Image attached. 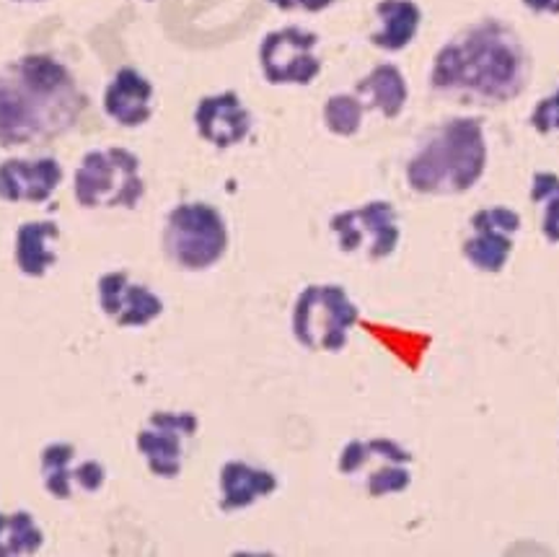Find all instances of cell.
<instances>
[{
	"instance_id": "cell-1",
	"label": "cell",
	"mask_w": 559,
	"mask_h": 557,
	"mask_svg": "<svg viewBox=\"0 0 559 557\" xmlns=\"http://www.w3.org/2000/svg\"><path fill=\"white\" fill-rule=\"evenodd\" d=\"M86 109L73 73L52 55H24L0 71V145L50 141L68 132Z\"/></svg>"
},
{
	"instance_id": "cell-2",
	"label": "cell",
	"mask_w": 559,
	"mask_h": 557,
	"mask_svg": "<svg viewBox=\"0 0 559 557\" xmlns=\"http://www.w3.org/2000/svg\"><path fill=\"white\" fill-rule=\"evenodd\" d=\"M528 55L519 34L500 21H479L436 55L430 83L436 92L487 104H508L523 94Z\"/></svg>"
},
{
	"instance_id": "cell-3",
	"label": "cell",
	"mask_w": 559,
	"mask_h": 557,
	"mask_svg": "<svg viewBox=\"0 0 559 557\" xmlns=\"http://www.w3.org/2000/svg\"><path fill=\"white\" fill-rule=\"evenodd\" d=\"M485 166V128L477 117H459L419 145L407 164V182L419 194H459L479 182Z\"/></svg>"
},
{
	"instance_id": "cell-4",
	"label": "cell",
	"mask_w": 559,
	"mask_h": 557,
	"mask_svg": "<svg viewBox=\"0 0 559 557\" xmlns=\"http://www.w3.org/2000/svg\"><path fill=\"white\" fill-rule=\"evenodd\" d=\"M145 185L140 158L128 149L88 151L73 177V194L83 208H135Z\"/></svg>"
},
{
	"instance_id": "cell-5",
	"label": "cell",
	"mask_w": 559,
	"mask_h": 557,
	"mask_svg": "<svg viewBox=\"0 0 559 557\" xmlns=\"http://www.w3.org/2000/svg\"><path fill=\"white\" fill-rule=\"evenodd\" d=\"M164 249L181 270L213 268L228 249L226 221L207 203L177 205L166 218Z\"/></svg>"
},
{
	"instance_id": "cell-6",
	"label": "cell",
	"mask_w": 559,
	"mask_h": 557,
	"mask_svg": "<svg viewBox=\"0 0 559 557\" xmlns=\"http://www.w3.org/2000/svg\"><path fill=\"white\" fill-rule=\"evenodd\" d=\"M358 322V306L349 301L342 285H309L293 309V332L309 351L340 353L347 332Z\"/></svg>"
},
{
	"instance_id": "cell-7",
	"label": "cell",
	"mask_w": 559,
	"mask_h": 557,
	"mask_svg": "<svg viewBox=\"0 0 559 557\" xmlns=\"http://www.w3.org/2000/svg\"><path fill=\"white\" fill-rule=\"evenodd\" d=\"M412 454L389 438L349 441L340 457V472L347 477L362 475L370 498H383L391 493L407 490Z\"/></svg>"
},
{
	"instance_id": "cell-8",
	"label": "cell",
	"mask_w": 559,
	"mask_h": 557,
	"mask_svg": "<svg viewBox=\"0 0 559 557\" xmlns=\"http://www.w3.org/2000/svg\"><path fill=\"white\" fill-rule=\"evenodd\" d=\"M332 232L347 254H366L368 260H386L400 244V218L386 200H373L332 218Z\"/></svg>"
},
{
	"instance_id": "cell-9",
	"label": "cell",
	"mask_w": 559,
	"mask_h": 557,
	"mask_svg": "<svg viewBox=\"0 0 559 557\" xmlns=\"http://www.w3.org/2000/svg\"><path fill=\"white\" fill-rule=\"evenodd\" d=\"M319 37L300 26H285L267 34L260 47V66L264 79L275 86H309L321 73L317 58Z\"/></svg>"
},
{
	"instance_id": "cell-10",
	"label": "cell",
	"mask_w": 559,
	"mask_h": 557,
	"mask_svg": "<svg viewBox=\"0 0 559 557\" xmlns=\"http://www.w3.org/2000/svg\"><path fill=\"white\" fill-rule=\"evenodd\" d=\"M198 434L192 413H153L148 426L138 434V451L156 477L171 479L185 464V446Z\"/></svg>"
},
{
	"instance_id": "cell-11",
	"label": "cell",
	"mask_w": 559,
	"mask_h": 557,
	"mask_svg": "<svg viewBox=\"0 0 559 557\" xmlns=\"http://www.w3.org/2000/svg\"><path fill=\"white\" fill-rule=\"evenodd\" d=\"M521 232V215L513 208L492 205L472 215V236L464 241V257L481 273H500Z\"/></svg>"
},
{
	"instance_id": "cell-12",
	"label": "cell",
	"mask_w": 559,
	"mask_h": 557,
	"mask_svg": "<svg viewBox=\"0 0 559 557\" xmlns=\"http://www.w3.org/2000/svg\"><path fill=\"white\" fill-rule=\"evenodd\" d=\"M99 304L104 315L120 327H145L164 311V301L145 285L132 283L124 270L102 275Z\"/></svg>"
},
{
	"instance_id": "cell-13",
	"label": "cell",
	"mask_w": 559,
	"mask_h": 557,
	"mask_svg": "<svg viewBox=\"0 0 559 557\" xmlns=\"http://www.w3.org/2000/svg\"><path fill=\"white\" fill-rule=\"evenodd\" d=\"M79 451L73 443H50L41 451V479L47 493L58 500L73 498V487L79 485L83 493L102 490L107 472L94 459L75 462Z\"/></svg>"
},
{
	"instance_id": "cell-14",
	"label": "cell",
	"mask_w": 559,
	"mask_h": 557,
	"mask_svg": "<svg viewBox=\"0 0 559 557\" xmlns=\"http://www.w3.org/2000/svg\"><path fill=\"white\" fill-rule=\"evenodd\" d=\"M62 182L58 158H9L0 164V200L47 203Z\"/></svg>"
},
{
	"instance_id": "cell-15",
	"label": "cell",
	"mask_w": 559,
	"mask_h": 557,
	"mask_svg": "<svg viewBox=\"0 0 559 557\" xmlns=\"http://www.w3.org/2000/svg\"><path fill=\"white\" fill-rule=\"evenodd\" d=\"M194 125L202 141L215 149H230L247 141L251 130V115L243 107L236 92H223L215 96H205L194 109Z\"/></svg>"
},
{
	"instance_id": "cell-16",
	"label": "cell",
	"mask_w": 559,
	"mask_h": 557,
	"mask_svg": "<svg viewBox=\"0 0 559 557\" xmlns=\"http://www.w3.org/2000/svg\"><path fill=\"white\" fill-rule=\"evenodd\" d=\"M153 83L135 68H120L104 92V111L122 128H140L153 115Z\"/></svg>"
},
{
	"instance_id": "cell-17",
	"label": "cell",
	"mask_w": 559,
	"mask_h": 557,
	"mask_svg": "<svg viewBox=\"0 0 559 557\" xmlns=\"http://www.w3.org/2000/svg\"><path fill=\"white\" fill-rule=\"evenodd\" d=\"M277 490V477L267 470L243 462H228L221 470V508L223 511H241L270 493Z\"/></svg>"
},
{
	"instance_id": "cell-18",
	"label": "cell",
	"mask_w": 559,
	"mask_h": 557,
	"mask_svg": "<svg viewBox=\"0 0 559 557\" xmlns=\"http://www.w3.org/2000/svg\"><path fill=\"white\" fill-rule=\"evenodd\" d=\"M355 96L366 104V109H379L386 120H394L404 111L409 88L400 68L391 66V62H381L366 79L358 81Z\"/></svg>"
},
{
	"instance_id": "cell-19",
	"label": "cell",
	"mask_w": 559,
	"mask_h": 557,
	"mask_svg": "<svg viewBox=\"0 0 559 557\" xmlns=\"http://www.w3.org/2000/svg\"><path fill=\"white\" fill-rule=\"evenodd\" d=\"M376 16L381 19V29L370 37L379 50L400 52L409 47V42L417 37L423 11L412 0H381L376 5Z\"/></svg>"
},
{
	"instance_id": "cell-20",
	"label": "cell",
	"mask_w": 559,
	"mask_h": 557,
	"mask_svg": "<svg viewBox=\"0 0 559 557\" xmlns=\"http://www.w3.org/2000/svg\"><path fill=\"white\" fill-rule=\"evenodd\" d=\"M60 226L52 221H29L16 232V264L26 277H41L58 262L50 239H58Z\"/></svg>"
},
{
	"instance_id": "cell-21",
	"label": "cell",
	"mask_w": 559,
	"mask_h": 557,
	"mask_svg": "<svg viewBox=\"0 0 559 557\" xmlns=\"http://www.w3.org/2000/svg\"><path fill=\"white\" fill-rule=\"evenodd\" d=\"M45 542V534L29 511L0 513V557L34 555Z\"/></svg>"
},
{
	"instance_id": "cell-22",
	"label": "cell",
	"mask_w": 559,
	"mask_h": 557,
	"mask_svg": "<svg viewBox=\"0 0 559 557\" xmlns=\"http://www.w3.org/2000/svg\"><path fill=\"white\" fill-rule=\"evenodd\" d=\"M362 117H366V104L355 94H334L324 104L326 130L340 138L355 135L360 130Z\"/></svg>"
},
{
	"instance_id": "cell-23",
	"label": "cell",
	"mask_w": 559,
	"mask_h": 557,
	"mask_svg": "<svg viewBox=\"0 0 559 557\" xmlns=\"http://www.w3.org/2000/svg\"><path fill=\"white\" fill-rule=\"evenodd\" d=\"M531 200L544 205L542 232L547 241L559 244V177L551 171H536L534 185H531Z\"/></svg>"
},
{
	"instance_id": "cell-24",
	"label": "cell",
	"mask_w": 559,
	"mask_h": 557,
	"mask_svg": "<svg viewBox=\"0 0 559 557\" xmlns=\"http://www.w3.org/2000/svg\"><path fill=\"white\" fill-rule=\"evenodd\" d=\"M531 125H534L536 132L542 135H549V132L559 130V88L549 99L536 104V109L531 111Z\"/></svg>"
},
{
	"instance_id": "cell-25",
	"label": "cell",
	"mask_w": 559,
	"mask_h": 557,
	"mask_svg": "<svg viewBox=\"0 0 559 557\" xmlns=\"http://www.w3.org/2000/svg\"><path fill=\"white\" fill-rule=\"evenodd\" d=\"M272 5L280 11H309V13H319L324 9H330L334 0H270Z\"/></svg>"
},
{
	"instance_id": "cell-26",
	"label": "cell",
	"mask_w": 559,
	"mask_h": 557,
	"mask_svg": "<svg viewBox=\"0 0 559 557\" xmlns=\"http://www.w3.org/2000/svg\"><path fill=\"white\" fill-rule=\"evenodd\" d=\"M523 5L534 13H555V16H559V0H523Z\"/></svg>"
},
{
	"instance_id": "cell-27",
	"label": "cell",
	"mask_w": 559,
	"mask_h": 557,
	"mask_svg": "<svg viewBox=\"0 0 559 557\" xmlns=\"http://www.w3.org/2000/svg\"><path fill=\"white\" fill-rule=\"evenodd\" d=\"M21 3H29V0H21Z\"/></svg>"
}]
</instances>
